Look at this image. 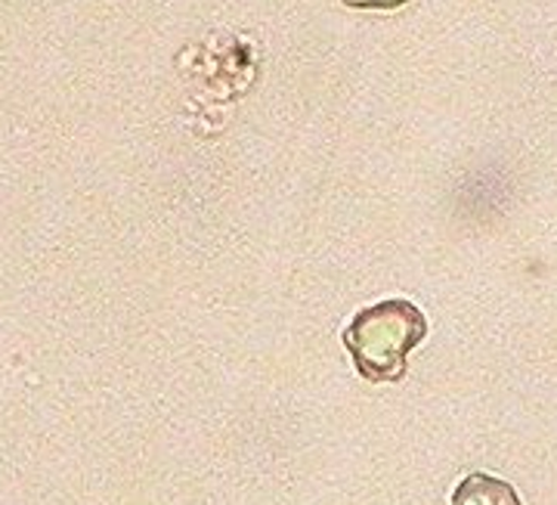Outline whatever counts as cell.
Segmentation results:
<instances>
[{
  "mask_svg": "<svg viewBox=\"0 0 557 505\" xmlns=\"http://www.w3.org/2000/svg\"><path fill=\"white\" fill-rule=\"evenodd\" d=\"M428 338V317L412 301L391 298L359 310L344 329L357 372L369 382H399L406 375L409 350Z\"/></svg>",
  "mask_w": 557,
  "mask_h": 505,
  "instance_id": "cell-1",
  "label": "cell"
},
{
  "mask_svg": "<svg viewBox=\"0 0 557 505\" xmlns=\"http://www.w3.org/2000/svg\"><path fill=\"white\" fill-rule=\"evenodd\" d=\"M344 3L354 10H399L409 0H344Z\"/></svg>",
  "mask_w": 557,
  "mask_h": 505,
  "instance_id": "cell-3",
  "label": "cell"
},
{
  "mask_svg": "<svg viewBox=\"0 0 557 505\" xmlns=\"http://www.w3.org/2000/svg\"><path fill=\"white\" fill-rule=\"evenodd\" d=\"M453 505H523V503H520L518 490L508 484V481L493 478V475H483V471H474V475H468V478L453 490Z\"/></svg>",
  "mask_w": 557,
  "mask_h": 505,
  "instance_id": "cell-2",
  "label": "cell"
}]
</instances>
